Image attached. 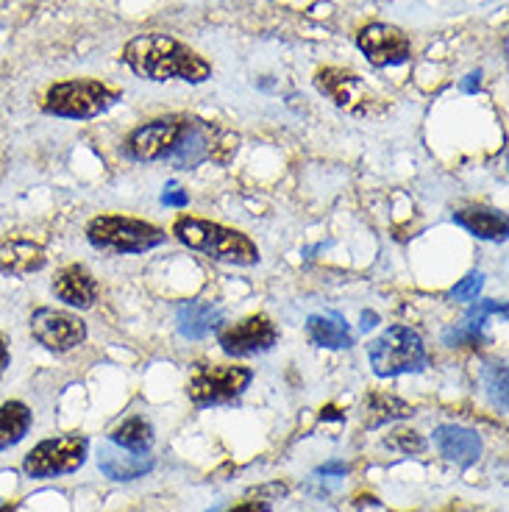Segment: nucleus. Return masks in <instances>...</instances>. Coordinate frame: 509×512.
<instances>
[{
    "mask_svg": "<svg viewBox=\"0 0 509 512\" xmlns=\"http://www.w3.org/2000/svg\"><path fill=\"white\" fill-rule=\"evenodd\" d=\"M123 62L134 76L145 81H187L204 84L212 76V64L170 34H142L123 48Z\"/></svg>",
    "mask_w": 509,
    "mask_h": 512,
    "instance_id": "obj_1",
    "label": "nucleus"
},
{
    "mask_svg": "<svg viewBox=\"0 0 509 512\" xmlns=\"http://www.w3.org/2000/svg\"><path fill=\"white\" fill-rule=\"evenodd\" d=\"M173 237L192 251L231 262V265H256L259 262V248L256 243L237 229L220 226L204 218H179L173 223Z\"/></svg>",
    "mask_w": 509,
    "mask_h": 512,
    "instance_id": "obj_2",
    "label": "nucleus"
},
{
    "mask_svg": "<svg viewBox=\"0 0 509 512\" xmlns=\"http://www.w3.org/2000/svg\"><path fill=\"white\" fill-rule=\"evenodd\" d=\"M120 101V92L106 87L92 78H70L59 81L42 98V109L53 117H67V120H90L103 115Z\"/></svg>",
    "mask_w": 509,
    "mask_h": 512,
    "instance_id": "obj_3",
    "label": "nucleus"
},
{
    "mask_svg": "<svg viewBox=\"0 0 509 512\" xmlns=\"http://www.w3.org/2000/svg\"><path fill=\"white\" fill-rule=\"evenodd\" d=\"M87 240L92 248L106 254H145L167 240V234L148 220L123 218V215H101L87 226Z\"/></svg>",
    "mask_w": 509,
    "mask_h": 512,
    "instance_id": "obj_4",
    "label": "nucleus"
},
{
    "mask_svg": "<svg viewBox=\"0 0 509 512\" xmlns=\"http://www.w3.org/2000/svg\"><path fill=\"white\" fill-rule=\"evenodd\" d=\"M370 368L376 376H401L426 368V346L418 332L407 326H393L368 346Z\"/></svg>",
    "mask_w": 509,
    "mask_h": 512,
    "instance_id": "obj_5",
    "label": "nucleus"
},
{
    "mask_svg": "<svg viewBox=\"0 0 509 512\" xmlns=\"http://www.w3.org/2000/svg\"><path fill=\"white\" fill-rule=\"evenodd\" d=\"M254 379L251 368L237 365H195L187 382V396L195 407H220L231 404L248 390Z\"/></svg>",
    "mask_w": 509,
    "mask_h": 512,
    "instance_id": "obj_6",
    "label": "nucleus"
},
{
    "mask_svg": "<svg viewBox=\"0 0 509 512\" xmlns=\"http://www.w3.org/2000/svg\"><path fill=\"white\" fill-rule=\"evenodd\" d=\"M90 443L84 435H64L42 440L23 460V471L31 479H51V476L73 474L87 462Z\"/></svg>",
    "mask_w": 509,
    "mask_h": 512,
    "instance_id": "obj_7",
    "label": "nucleus"
},
{
    "mask_svg": "<svg viewBox=\"0 0 509 512\" xmlns=\"http://www.w3.org/2000/svg\"><path fill=\"white\" fill-rule=\"evenodd\" d=\"M31 334L39 346L56 354H67L87 340V323L62 309L42 307L31 315Z\"/></svg>",
    "mask_w": 509,
    "mask_h": 512,
    "instance_id": "obj_8",
    "label": "nucleus"
},
{
    "mask_svg": "<svg viewBox=\"0 0 509 512\" xmlns=\"http://www.w3.org/2000/svg\"><path fill=\"white\" fill-rule=\"evenodd\" d=\"M184 120H187V117L170 115L159 117V120H151V123H145V126L140 128H134L126 137L123 151H126V156H131V159H137V162H159V159H167V154L173 151V145L179 140Z\"/></svg>",
    "mask_w": 509,
    "mask_h": 512,
    "instance_id": "obj_9",
    "label": "nucleus"
},
{
    "mask_svg": "<svg viewBox=\"0 0 509 512\" xmlns=\"http://www.w3.org/2000/svg\"><path fill=\"white\" fill-rule=\"evenodd\" d=\"M217 343L229 357L265 354L279 343V329L268 315H248L240 323H231L229 329L217 334Z\"/></svg>",
    "mask_w": 509,
    "mask_h": 512,
    "instance_id": "obj_10",
    "label": "nucleus"
},
{
    "mask_svg": "<svg viewBox=\"0 0 509 512\" xmlns=\"http://www.w3.org/2000/svg\"><path fill=\"white\" fill-rule=\"evenodd\" d=\"M359 51L368 56L370 64L376 67H395V64L409 62L412 56V42L401 28L387 26V23H370L357 34Z\"/></svg>",
    "mask_w": 509,
    "mask_h": 512,
    "instance_id": "obj_11",
    "label": "nucleus"
},
{
    "mask_svg": "<svg viewBox=\"0 0 509 512\" xmlns=\"http://www.w3.org/2000/svg\"><path fill=\"white\" fill-rule=\"evenodd\" d=\"M315 87H318L334 106H340L351 115H365L370 106V92L362 84V78L340 70V67H323L315 76Z\"/></svg>",
    "mask_w": 509,
    "mask_h": 512,
    "instance_id": "obj_12",
    "label": "nucleus"
},
{
    "mask_svg": "<svg viewBox=\"0 0 509 512\" xmlns=\"http://www.w3.org/2000/svg\"><path fill=\"white\" fill-rule=\"evenodd\" d=\"M434 446L446 457V460L457 462V465H473L482 457V440L473 429L457 426V423H443L434 429Z\"/></svg>",
    "mask_w": 509,
    "mask_h": 512,
    "instance_id": "obj_13",
    "label": "nucleus"
},
{
    "mask_svg": "<svg viewBox=\"0 0 509 512\" xmlns=\"http://www.w3.org/2000/svg\"><path fill=\"white\" fill-rule=\"evenodd\" d=\"M53 295L64 301L67 307L90 309L98 301V282L90 270L81 265H70L56 273L53 279Z\"/></svg>",
    "mask_w": 509,
    "mask_h": 512,
    "instance_id": "obj_14",
    "label": "nucleus"
},
{
    "mask_svg": "<svg viewBox=\"0 0 509 512\" xmlns=\"http://www.w3.org/2000/svg\"><path fill=\"white\" fill-rule=\"evenodd\" d=\"M48 256L42 251V245L20 237H6L0 240V273L6 276H28L45 268Z\"/></svg>",
    "mask_w": 509,
    "mask_h": 512,
    "instance_id": "obj_15",
    "label": "nucleus"
},
{
    "mask_svg": "<svg viewBox=\"0 0 509 512\" xmlns=\"http://www.w3.org/2000/svg\"><path fill=\"white\" fill-rule=\"evenodd\" d=\"M98 465H101V471L109 479H115V482H131V479H140L153 468V457L145 451H126V448L115 446V443H109V446L101 448V457H98Z\"/></svg>",
    "mask_w": 509,
    "mask_h": 512,
    "instance_id": "obj_16",
    "label": "nucleus"
},
{
    "mask_svg": "<svg viewBox=\"0 0 509 512\" xmlns=\"http://www.w3.org/2000/svg\"><path fill=\"white\" fill-rule=\"evenodd\" d=\"M306 334L309 340L320 348H348L354 343L351 329L345 318H340L337 312H318L306 318Z\"/></svg>",
    "mask_w": 509,
    "mask_h": 512,
    "instance_id": "obj_17",
    "label": "nucleus"
},
{
    "mask_svg": "<svg viewBox=\"0 0 509 512\" xmlns=\"http://www.w3.org/2000/svg\"><path fill=\"white\" fill-rule=\"evenodd\" d=\"M454 220L479 240H504L507 237V218L496 209H479V206L476 209H459V212H454Z\"/></svg>",
    "mask_w": 509,
    "mask_h": 512,
    "instance_id": "obj_18",
    "label": "nucleus"
},
{
    "mask_svg": "<svg viewBox=\"0 0 509 512\" xmlns=\"http://www.w3.org/2000/svg\"><path fill=\"white\" fill-rule=\"evenodd\" d=\"M223 320V312L209 304V301H190L179 309V332L190 340H201L206 334L217 329V323Z\"/></svg>",
    "mask_w": 509,
    "mask_h": 512,
    "instance_id": "obj_19",
    "label": "nucleus"
},
{
    "mask_svg": "<svg viewBox=\"0 0 509 512\" xmlns=\"http://www.w3.org/2000/svg\"><path fill=\"white\" fill-rule=\"evenodd\" d=\"M31 429V410L23 401H6L0 407V451L17 446Z\"/></svg>",
    "mask_w": 509,
    "mask_h": 512,
    "instance_id": "obj_20",
    "label": "nucleus"
},
{
    "mask_svg": "<svg viewBox=\"0 0 509 512\" xmlns=\"http://www.w3.org/2000/svg\"><path fill=\"white\" fill-rule=\"evenodd\" d=\"M112 443L126 451H140L145 454L153 446V429L145 418H128L112 432Z\"/></svg>",
    "mask_w": 509,
    "mask_h": 512,
    "instance_id": "obj_21",
    "label": "nucleus"
},
{
    "mask_svg": "<svg viewBox=\"0 0 509 512\" xmlns=\"http://www.w3.org/2000/svg\"><path fill=\"white\" fill-rule=\"evenodd\" d=\"M368 412H376L368 421L370 426H382V423L395 421V418H409L415 410H412L409 404H404V401H398V398L373 396L368 401Z\"/></svg>",
    "mask_w": 509,
    "mask_h": 512,
    "instance_id": "obj_22",
    "label": "nucleus"
},
{
    "mask_svg": "<svg viewBox=\"0 0 509 512\" xmlns=\"http://www.w3.org/2000/svg\"><path fill=\"white\" fill-rule=\"evenodd\" d=\"M482 287H484L482 273H468V276H465V279L451 290V298H454V301H476L479 293H482Z\"/></svg>",
    "mask_w": 509,
    "mask_h": 512,
    "instance_id": "obj_23",
    "label": "nucleus"
},
{
    "mask_svg": "<svg viewBox=\"0 0 509 512\" xmlns=\"http://www.w3.org/2000/svg\"><path fill=\"white\" fill-rule=\"evenodd\" d=\"M487 382H490V396L498 410H507V368L501 365V368L487 371Z\"/></svg>",
    "mask_w": 509,
    "mask_h": 512,
    "instance_id": "obj_24",
    "label": "nucleus"
},
{
    "mask_svg": "<svg viewBox=\"0 0 509 512\" xmlns=\"http://www.w3.org/2000/svg\"><path fill=\"white\" fill-rule=\"evenodd\" d=\"M487 315H501V318H504V315H507V307L498 304V301H479V304L468 312V320H465V323L473 326V329H482Z\"/></svg>",
    "mask_w": 509,
    "mask_h": 512,
    "instance_id": "obj_25",
    "label": "nucleus"
},
{
    "mask_svg": "<svg viewBox=\"0 0 509 512\" xmlns=\"http://www.w3.org/2000/svg\"><path fill=\"white\" fill-rule=\"evenodd\" d=\"M448 346H479L482 343V329H473L468 323H462L459 329L446 332Z\"/></svg>",
    "mask_w": 509,
    "mask_h": 512,
    "instance_id": "obj_26",
    "label": "nucleus"
},
{
    "mask_svg": "<svg viewBox=\"0 0 509 512\" xmlns=\"http://www.w3.org/2000/svg\"><path fill=\"white\" fill-rule=\"evenodd\" d=\"M387 446L398 448V451H404V454H420V451L426 448V443L420 440L418 432H398V435L387 440Z\"/></svg>",
    "mask_w": 509,
    "mask_h": 512,
    "instance_id": "obj_27",
    "label": "nucleus"
},
{
    "mask_svg": "<svg viewBox=\"0 0 509 512\" xmlns=\"http://www.w3.org/2000/svg\"><path fill=\"white\" fill-rule=\"evenodd\" d=\"M223 512H270V501L268 499H248L240 501L237 507H229Z\"/></svg>",
    "mask_w": 509,
    "mask_h": 512,
    "instance_id": "obj_28",
    "label": "nucleus"
},
{
    "mask_svg": "<svg viewBox=\"0 0 509 512\" xmlns=\"http://www.w3.org/2000/svg\"><path fill=\"white\" fill-rule=\"evenodd\" d=\"M9 340H6V334L0 332V376L6 373V368H9Z\"/></svg>",
    "mask_w": 509,
    "mask_h": 512,
    "instance_id": "obj_29",
    "label": "nucleus"
},
{
    "mask_svg": "<svg viewBox=\"0 0 509 512\" xmlns=\"http://www.w3.org/2000/svg\"><path fill=\"white\" fill-rule=\"evenodd\" d=\"M318 474H323V476H343L345 474V465H343V462H329V465H323V468H320Z\"/></svg>",
    "mask_w": 509,
    "mask_h": 512,
    "instance_id": "obj_30",
    "label": "nucleus"
},
{
    "mask_svg": "<svg viewBox=\"0 0 509 512\" xmlns=\"http://www.w3.org/2000/svg\"><path fill=\"white\" fill-rule=\"evenodd\" d=\"M162 201L170 206H184L187 204V195H184V192H165V198H162Z\"/></svg>",
    "mask_w": 509,
    "mask_h": 512,
    "instance_id": "obj_31",
    "label": "nucleus"
},
{
    "mask_svg": "<svg viewBox=\"0 0 509 512\" xmlns=\"http://www.w3.org/2000/svg\"><path fill=\"white\" fill-rule=\"evenodd\" d=\"M373 326H376V315H373V312H365V315H362V329L368 332Z\"/></svg>",
    "mask_w": 509,
    "mask_h": 512,
    "instance_id": "obj_32",
    "label": "nucleus"
},
{
    "mask_svg": "<svg viewBox=\"0 0 509 512\" xmlns=\"http://www.w3.org/2000/svg\"><path fill=\"white\" fill-rule=\"evenodd\" d=\"M468 78H471V81H465V84H462V90L471 92L473 87H476V81H479V78H482V76H479V73H473V76H468Z\"/></svg>",
    "mask_w": 509,
    "mask_h": 512,
    "instance_id": "obj_33",
    "label": "nucleus"
}]
</instances>
